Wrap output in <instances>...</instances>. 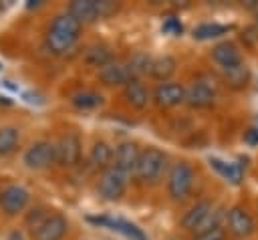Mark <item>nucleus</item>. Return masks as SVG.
Here are the masks:
<instances>
[{
  "label": "nucleus",
  "mask_w": 258,
  "mask_h": 240,
  "mask_svg": "<svg viewBox=\"0 0 258 240\" xmlns=\"http://www.w3.org/2000/svg\"><path fill=\"white\" fill-rule=\"evenodd\" d=\"M81 26L83 24L73 14H69V12L58 14L46 32V42H48L50 50H54V52L69 50L77 42V38L81 34Z\"/></svg>",
  "instance_id": "nucleus-1"
},
{
  "label": "nucleus",
  "mask_w": 258,
  "mask_h": 240,
  "mask_svg": "<svg viewBox=\"0 0 258 240\" xmlns=\"http://www.w3.org/2000/svg\"><path fill=\"white\" fill-rule=\"evenodd\" d=\"M165 171H167V155L161 149L147 147V149L141 151L139 165H137V171H135V175L139 177L141 184L155 186V184L161 182Z\"/></svg>",
  "instance_id": "nucleus-2"
},
{
  "label": "nucleus",
  "mask_w": 258,
  "mask_h": 240,
  "mask_svg": "<svg viewBox=\"0 0 258 240\" xmlns=\"http://www.w3.org/2000/svg\"><path fill=\"white\" fill-rule=\"evenodd\" d=\"M194 179H196L194 167L187 161H175L169 167V173H167V194H169V198L173 202L185 200L189 196L191 188H194Z\"/></svg>",
  "instance_id": "nucleus-3"
},
{
  "label": "nucleus",
  "mask_w": 258,
  "mask_h": 240,
  "mask_svg": "<svg viewBox=\"0 0 258 240\" xmlns=\"http://www.w3.org/2000/svg\"><path fill=\"white\" fill-rule=\"evenodd\" d=\"M127 177H129L127 173H123V171H119L117 167L111 165L109 169L103 171V175L99 179V186H97L99 196L103 200H107V202L121 200L123 194H125V190H127Z\"/></svg>",
  "instance_id": "nucleus-4"
},
{
  "label": "nucleus",
  "mask_w": 258,
  "mask_h": 240,
  "mask_svg": "<svg viewBox=\"0 0 258 240\" xmlns=\"http://www.w3.org/2000/svg\"><path fill=\"white\" fill-rule=\"evenodd\" d=\"M226 226H228V232L232 236L242 238V240L252 236L254 230H256L254 218H252V214L244 206H232L226 212Z\"/></svg>",
  "instance_id": "nucleus-5"
},
{
  "label": "nucleus",
  "mask_w": 258,
  "mask_h": 240,
  "mask_svg": "<svg viewBox=\"0 0 258 240\" xmlns=\"http://www.w3.org/2000/svg\"><path fill=\"white\" fill-rule=\"evenodd\" d=\"M153 101L163 107V109H171V107H179L187 101V89L181 83H159L153 91Z\"/></svg>",
  "instance_id": "nucleus-6"
},
{
  "label": "nucleus",
  "mask_w": 258,
  "mask_h": 240,
  "mask_svg": "<svg viewBox=\"0 0 258 240\" xmlns=\"http://www.w3.org/2000/svg\"><path fill=\"white\" fill-rule=\"evenodd\" d=\"M54 161H56V145L48 141H36L24 153V163L30 169H44Z\"/></svg>",
  "instance_id": "nucleus-7"
},
{
  "label": "nucleus",
  "mask_w": 258,
  "mask_h": 240,
  "mask_svg": "<svg viewBox=\"0 0 258 240\" xmlns=\"http://www.w3.org/2000/svg\"><path fill=\"white\" fill-rule=\"evenodd\" d=\"M212 212H214V204L210 202V200H200V202H196L185 214H183V218H181V228L185 230V232H191L194 236L206 226V222H208V218L212 216Z\"/></svg>",
  "instance_id": "nucleus-8"
},
{
  "label": "nucleus",
  "mask_w": 258,
  "mask_h": 240,
  "mask_svg": "<svg viewBox=\"0 0 258 240\" xmlns=\"http://www.w3.org/2000/svg\"><path fill=\"white\" fill-rule=\"evenodd\" d=\"M218 93L214 89V85L206 83V81H194L187 87V105L191 109H210L216 105Z\"/></svg>",
  "instance_id": "nucleus-9"
},
{
  "label": "nucleus",
  "mask_w": 258,
  "mask_h": 240,
  "mask_svg": "<svg viewBox=\"0 0 258 240\" xmlns=\"http://www.w3.org/2000/svg\"><path fill=\"white\" fill-rule=\"evenodd\" d=\"M141 149L133 141H123L115 147V157H113V167H117L123 173H135L139 165Z\"/></svg>",
  "instance_id": "nucleus-10"
},
{
  "label": "nucleus",
  "mask_w": 258,
  "mask_h": 240,
  "mask_svg": "<svg viewBox=\"0 0 258 240\" xmlns=\"http://www.w3.org/2000/svg\"><path fill=\"white\" fill-rule=\"evenodd\" d=\"M28 200H30V194L22 186H8V188H4L0 192V208L8 216L20 214L26 208Z\"/></svg>",
  "instance_id": "nucleus-11"
},
{
  "label": "nucleus",
  "mask_w": 258,
  "mask_h": 240,
  "mask_svg": "<svg viewBox=\"0 0 258 240\" xmlns=\"http://www.w3.org/2000/svg\"><path fill=\"white\" fill-rule=\"evenodd\" d=\"M69 230V222L60 214H50L36 230H32L34 240H62Z\"/></svg>",
  "instance_id": "nucleus-12"
},
{
  "label": "nucleus",
  "mask_w": 258,
  "mask_h": 240,
  "mask_svg": "<svg viewBox=\"0 0 258 240\" xmlns=\"http://www.w3.org/2000/svg\"><path fill=\"white\" fill-rule=\"evenodd\" d=\"M212 61H214L216 65H220L222 71H226V69H234V67H238V65L244 63L238 44L232 42V40H224V42L216 44V46L212 48Z\"/></svg>",
  "instance_id": "nucleus-13"
},
{
  "label": "nucleus",
  "mask_w": 258,
  "mask_h": 240,
  "mask_svg": "<svg viewBox=\"0 0 258 240\" xmlns=\"http://www.w3.org/2000/svg\"><path fill=\"white\" fill-rule=\"evenodd\" d=\"M81 157V139L75 133H67L56 143V161L60 165H77Z\"/></svg>",
  "instance_id": "nucleus-14"
},
{
  "label": "nucleus",
  "mask_w": 258,
  "mask_h": 240,
  "mask_svg": "<svg viewBox=\"0 0 258 240\" xmlns=\"http://www.w3.org/2000/svg\"><path fill=\"white\" fill-rule=\"evenodd\" d=\"M99 79H101V83L107 85V87H121V85L125 87L127 83L133 81V75H131L127 63L113 61V63H109L107 67H103V69L99 71Z\"/></svg>",
  "instance_id": "nucleus-15"
},
{
  "label": "nucleus",
  "mask_w": 258,
  "mask_h": 240,
  "mask_svg": "<svg viewBox=\"0 0 258 240\" xmlns=\"http://www.w3.org/2000/svg\"><path fill=\"white\" fill-rule=\"evenodd\" d=\"M69 14H73L81 24H89L101 18L99 0H75L69 6Z\"/></svg>",
  "instance_id": "nucleus-16"
},
{
  "label": "nucleus",
  "mask_w": 258,
  "mask_h": 240,
  "mask_svg": "<svg viewBox=\"0 0 258 240\" xmlns=\"http://www.w3.org/2000/svg\"><path fill=\"white\" fill-rule=\"evenodd\" d=\"M123 93H125L127 103H129L131 107H135V109H145V107L149 105V99H151L149 89H147L139 79H133L131 83H127L125 89H123Z\"/></svg>",
  "instance_id": "nucleus-17"
},
{
  "label": "nucleus",
  "mask_w": 258,
  "mask_h": 240,
  "mask_svg": "<svg viewBox=\"0 0 258 240\" xmlns=\"http://www.w3.org/2000/svg\"><path fill=\"white\" fill-rule=\"evenodd\" d=\"M175 58L169 56V54H161V56H155L151 61V69H149V77H153L155 81H161V83H167V79L175 73Z\"/></svg>",
  "instance_id": "nucleus-18"
},
{
  "label": "nucleus",
  "mask_w": 258,
  "mask_h": 240,
  "mask_svg": "<svg viewBox=\"0 0 258 240\" xmlns=\"http://www.w3.org/2000/svg\"><path fill=\"white\" fill-rule=\"evenodd\" d=\"M224 81H226V85H228L230 89H234V91L244 89V87L250 83V69H248V65L242 63V65H238V67H234V69H226V71H224Z\"/></svg>",
  "instance_id": "nucleus-19"
},
{
  "label": "nucleus",
  "mask_w": 258,
  "mask_h": 240,
  "mask_svg": "<svg viewBox=\"0 0 258 240\" xmlns=\"http://www.w3.org/2000/svg\"><path fill=\"white\" fill-rule=\"evenodd\" d=\"M91 222L111 226L113 230L123 232V234H125L127 238H131V240H145L143 232H141V230H139L135 224H131V222H125V220H113V218H91Z\"/></svg>",
  "instance_id": "nucleus-20"
},
{
  "label": "nucleus",
  "mask_w": 258,
  "mask_h": 240,
  "mask_svg": "<svg viewBox=\"0 0 258 240\" xmlns=\"http://www.w3.org/2000/svg\"><path fill=\"white\" fill-rule=\"evenodd\" d=\"M85 61H87V65L99 67V71H101V69L107 67L109 63H113V52H111V48L105 46V44H93V46H89V50L85 52Z\"/></svg>",
  "instance_id": "nucleus-21"
},
{
  "label": "nucleus",
  "mask_w": 258,
  "mask_h": 240,
  "mask_svg": "<svg viewBox=\"0 0 258 240\" xmlns=\"http://www.w3.org/2000/svg\"><path fill=\"white\" fill-rule=\"evenodd\" d=\"M113 157H115V149L107 141H97L89 155L95 167H107V169H109V163H113Z\"/></svg>",
  "instance_id": "nucleus-22"
},
{
  "label": "nucleus",
  "mask_w": 258,
  "mask_h": 240,
  "mask_svg": "<svg viewBox=\"0 0 258 240\" xmlns=\"http://www.w3.org/2000/svg\"><path fill=\"white\" fill-rule=\"evenodd\" d=\"M210 163H212V167L218 171V173H222L228 182H232V184H240L242 182V169L236 165V163H224L222 159H216V157H210Z\"/></svg>",
  "instance_id": "nucleus-23"
},
{
  "label": "nucleus",
  "mask_w": 258,
  "mask_h": 240,
  "mask_svg": "<svg viewBox=\"0 0 258 240\" xmlns=\"http://www.w3.org/2000/svg\"><path fill=\"white\" fill-rule=\"evenodd\" d=\"M151 56L145 54V52H137L133 54L129 61H127V67L133 75V79H139L141 75H149V69H151Z\"/></svg>",
  "instance_id": "nucleus-24"
},
{
  "label": "nucleus",
  "mask_w": 258,
  "mask_h": 240,
  "mask_svg": "<svg viewBox=\"0 0 258 240\" xmlns=\"http://www.w3.org/2000/svg\"><path fill=\"white\" fill-rule=\"evenodd\" d=\"M20 133L14 127H0V155H8L16 149Z\"/></svg>",
  "instance_id": "nucleus-25"
},
{
  "label": "nucleus",
  "mask_w": 258,
  "mask_h": 240,
  "mask_svg": "<svg viewBox=\"0 0 258 240\" xmlns=\"http://www.w3.org/2000/svg\"><path fill=\"white\" fill-rule=\"evenodd\" d=\"M228 30H232V26L226 24H200L198 28H194V38L198 40H208V38H216L226 34Z\"/></svg>",
  "instance_id": "nucleus-26"
},
{
  "label": "nucleus",
  "mask_w": 258,
  "mask_h": 240,
  "mask_svg": "<svg viewBox=\"0 0 258 240\" xmlns=\"http://www.w3.org/2000/svg\"><path fill=\"white\" fill-rule=\"evenodd\" d=\"M71 101H73V105H75L77 109H83V111H87V109H95V107H99V105L103 103L101 95H97V93H93V91L77 93V95H73Z\"/></svg>",
  "instance_id": "nucleus-27"
},
{
  "label": "nucleus",
  "mask_w": 258,
  "mask_h": 240,
  "mask_svg": "<svg viewBox=\"0 0 258 240\" xmlns=\"http://www.w3.org/2000/svg\"><path fill=\"white\" fill-rule=\"evenodd\" d=\"M194 240H226V228L224 226H214L206 232L196 234Z\"/></svg>",
  "instance_id": "nucleus-28"
},
{
  "label": "nucleus",
  "mask_w": 258,
  "mask_h": 240,
  "mask_svg": "<svg viewBox=\"0 0 258 240\" xmlns=\"http://www.w3.org/2000/svg\"><path fill=\"white\" fill-rule=\"evenodd\" d=\"M48 216H50V212H46V210H32V214L26 218V222H28V226H30L32 230H36Z\"/></svg>",
  "instance_id": "nucleus-29"
},
{
  "label": "nucleus",
  "mask_w": 258,
  "mask_h": 240,
  "mask_svg": "<svg viewBox=\"0 0 258 240\" xmlns=\"http://www.w3.org/2000/svg\"><path fill=\"white\" fill-rule=\"evenodd\" d=\"M163 30L169 32V34H181V24L177 18H167L163 22Z\"/></svg>",
  "instance_id": "nucleus-30"
},
{
  "label": "nucleus",
  "mask_w": 258,
  "mask_h": 240,
  "mask_svg": "<svg viewBox=\"0 0 258 240\" xmlns=\"http://www.w3.org/2000/svg\"><path fill=\"white\" fill-rule=\"evenodd\" d=\"M246 8H248V10L256 16V20H258V2H248V4H246Z\"/></svg>",
  "instance_id": "nucleus-31"
}]
</instances>
